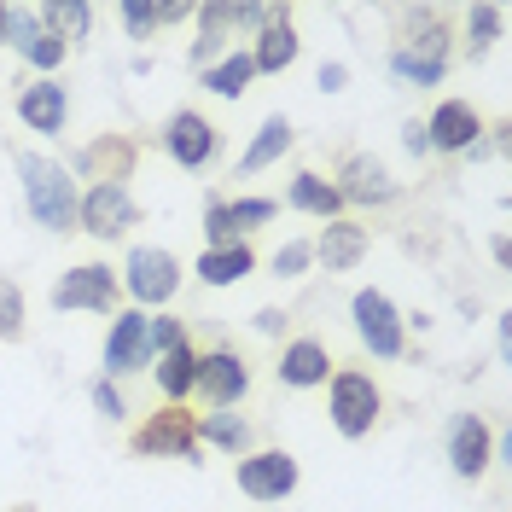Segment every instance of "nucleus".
I'll use <instances>...</instances> for the list:
<instances>
[{"mask_svg": "<svg viewBox=\"0 0 512 512\" xmlns=\"http://www.w3.org/2000/svg\"><path fill=\"white\" fill-rule=\"evenodd\" d=\"M448 41H454V18L448 6H408L402 24H396V76H408L419 88L443 82V64H448Z\"/></svg>", "mask_w": 512, "mask_h": 512, "instance_id": "1", "label": "nucleus"}, {"mask_svg": "<svg viewBox=\"0 0 512 512\" xmlns=\"http://www.w3.org/2000/svg\"><path fill=\"white\" fill-rule=\"evenodd\" d=\"M18 175H24V198H30V216L47 233H76V198L82 192L70 187V175H64L53 158H35L24 152L18 158Z\"/></svg>", "mask_w": 512, "mask_h": 512, "instance_id": "2", "label": "nucleus"}, {"mask_svg": "<svg viewBox=\"0 0 512 512\" xmlns=\"http://www.w3.org/2000/svg\"><path fill=\"white\" fill-rule=\"evenodd\" d=\"M128 454H140V460H198V414L181 408V402H169L158 414H146V425H134L128 431Z\"/></svg>", "mask_w": 512, "mask_h": 512, "instance_id": "3", "label": "nucleus"}, {"mask_svg": "<svg viewBox=\"0 0 512 512\" xmlns=\"http://www.w3.org/2000/svg\"><path fill=\"white\" fill-rule=\"evenodd\" d=\"M379 408H384V396L367 373H355V367L332 373V425H338L344 437H367V431L379 425Z\"/></svg>", "mask_w": 512, "mask_h": 512, "instance_id": "4", "label": "nucleus"}, {"mask_svg": "<svg viewBox=\"0 0 512 512\" xmlns=\"http://www.w3.org/2000/svg\"><path fill=\"white\" fill-rule=\"evenodd\" d=\"M76 227L94 239H123L128 227H140V204L128 198V187H88L76 198Z\"/></svg>", "mask_w": 512, "mask_h": 512, "instance_id": "5", "label": "nucleus"}, {"mask_svg": "<svg viewBox=\"0 0 512 512\" xmlns=\"http://www.w3.org/2000/svg\"><path fill=\"white\" fill-rule=\"evenodd\" d=\"M245 390H251V367H245L233 350L198 355V379H192V396H198V402H210V408H233Z\"/></svg>", "mask_w": 512, "mask_h": 512, "instance_id": "6", "label": "nucleus"}, {"mask_svg": "<svg viewBox=\"0 0 512 512\" xmlns=\"http://www.w3.org/2000/svg\"><path fill=\"white\" fill-rule=\"evenodd\" d=\"M239 489L251 501H286L297 489V460L286 448H262V454H245L239 460Z\"/></svg>", "mask_w": 512, "mask_h": 512, "instance_id": "7", "label": "nucleus"}, {"mask_svg": "<svg viewBox=\"0 0 512 512\" xmlns=\"http://www.w3.org/2000/svg\"><path fill=\"white\" fill-rule=\"evenodd\" d=\"M140 367H152V320L140 309H128V315H117L111 338H105V373L123 379V373H140Z\"/></svg>", "mask_w": 512, "mask_h": 512, "instance_id": "8", "label": "nucleus"}, {"mask_svg": "<svg viewBox=\"0 0 512 512\" xmlns=\"http://www.w3.org/2000/svg\"><path fill=\"white\" fill-rule=\"evenodd\" d=\"M128 291H134V303H169L181 291V262L158 245H140L128 256Z\"/></svg>", "mask_w": 512, "mask_h": 512, "instance_id": "9", "label": "nucleus"}, {"mask_svg": "<svg viewBox=\"0 0 512 512\" xmlns=\"http://www.w3.org/2000/svg\"><path fill=\"white\" fill-rule=\"evenodd\" d=\"M111 303H117V274L105 262H76L59 286H53V309H94L99 315Z\"/></svg>", "mask_w": 512, "mask_h": 512, "instance_id": "10", "label": "nucleus"}, {"mask_svg": "<svg viewBox=\"0 0 512 512\" xmlns=\"http://www.w3.org/2000/svg\"><path fill=\"white\" fill-rule=\"evenodd\" d=\"M355 332L373 355H402V315L384 291H355Z\"/></svg>", "mask_w": 512, "mask_h": 512, "instance_id": "11", "label": "nucleus"}, {"mask_svg": "<svg viewBox=\"0 0 512 512\" xmlns=\"http://www.w3.org/2000/svg\"><path fill=\"white\" fill-rule=\"evenodd\" d=\"M163 146H169V158L181 163V169H204V163L216 158V123L204 111H175L169 128H163Z\"/></svg>", "mask_w": 512, "mask_h": 512, "instance_id": "12", "label": "nucleus"}, {"mask_svg": "<svg viewBox=\"0 0 512 512\" xmlns=\"http://www.w3.org/2000/svg\"><path fill=\"white\" fill-rule=\"evenodd\" d=\"M274 210H280L274 198H239V204H222V198H216V204H210V222H204V233H210V251L239 245V233L262 227Z\"/></svg>", "mask_w": 512, "mask_h": 512, "instance_id": "13", "label": "nucleus"}, {"mask_svg": "<svg viewBox=\"0 0 512 512\" xmlns=\"http://www.w3.org/2000/svg\"><path fill=\"white\" fill-rule=\"evenodd\" d=\"M332 187H338V198H344V204H384V198H390V175H384V163L373 158V152H350V158L338 163V181H332Z\"/></svg>", "mask_w": 512, "mask_h": 512, "instance_id": "14", "label": "nucleus"}, {"mask_svg": "<svg viewBox=\"0 0 512 512\" xmlns=\"http://www.w3.org/2000/svg\"><path fill=\"white\" fill-rule=\"evenodd\" d=\"M478 134H483V117L466 99H443V105L431 111V128H425V140H431L437 152H466V146H478Z\"/></svg>", "mask_w": 512, "mask_h": 512, "instance_id": "15", "label": "nucleus"}, {"mask_svg": "<svg viewBox=\"0 0 512 512\" xmlns=\"http://www.w3.org/2000/svg\"><path fill=\"white\" fill-rule=\"evenodd\" d=\"M134 158H140V146L128 134H99L94 146L82 152V169L94 175V187H123L134 175Z\"/></svg>", "mask_w": 512, "mask_h": 512, "instance_id": "16", "label": "nucleus"}, {"mask_svg": "<svg viewBox=\"0 0 512 512\" xmlns=\"http://www.w3.org/2000/svg\"><path fill=\"white\" fill-rule=\"evenodd\" d=\"M448 460L460 478H483L489 472V425L478 414H460L454 431H448Z\"/></svg>", "mask_w": 512, "mask_h": 512, "instance_id": "17", "label": "nucleus"}, {"mask_svg": "<svg viewBox=\"0 0 512 512\" xmlns=\"http://www.w3.org/2000/svg\"><path fill=\"white\" fill-rule=\"evenodd\" d=\"M309 251H315L332 274H350L355 262L367 256V227H361V222H326V233H320Z\"/></svg>", "mask_w": 512, "mask_h": 512, "instance_id": "18", "label": "nucleus"}, {"mask_svg": "<svg viewBox=\"0 0 512 512\" xmlns=\"http://www.w3.org/2000/svg\"><path fill=\"white\" fill-rule=\"evenodd\" d=\"M18 117H24L35 134H59L64 117H70V99H64L59 82H41V88H24V94H18Z\"/></svg>", "mask_w": 512, "mask_h": 512, "instance_id": "19", "label": "nucleus"}, {"mask_svg": "<svg viewBox=\"0 0 512 512\" xmlns=\"http://www.w3.org/2000/svg\"><path fill=\"white\" fill-rule=\"evenodd\" d=\"M326 379H332V361H326L315 338H297L280 355V384H291V390H309V384H326Z\"/></svg>", "mask_w": 512, "mask_h": 512, "instance_id": "20", "label": "nucleus"}, {"mask_svg": "<svg viewBox=\"0 0 512 512\" xmlns=\"http://www.w3.org/2000/svg\"><path fill=\"white\" fill-rule=\"evenodd\" d=\"M251 268H256V256H251V245H245V239L198 256V280H204V286H233V280H245Z\"/></svg>", "mask_w": 512, "mask_h": 512, "instance_id": "21", "label": "nucleus"}, {"mask_svg": "<svg viewBox=\"0 0 512 512\" xmlns=\"http://www.w3.org/2000/svg\"><path fill=\"white\" fill-rule=\"evenodd\" d=\"M47 30L59 35L64 47H76V41H88V30H94V6H82V0H53V6H41L35 12Z\"/></svg>", "mask_w": 512, "mask_h": 512, "instance_id": "22", "label": "nucleus"}, {"mask_svg": "<svg viewBox=\"0 0 512 512\" xmlns=\"http://www.w3.org/2000/svg\"><path fill=\"white\" fill-rule=\"evenodd\" d=\"M291 59H297V30H291V18H280V24H268V30H262L251 64H256V70H268V76H280Z\"/></svg>", "mask_w": 512, "mask_h": 512, "instance_id": "23", "label": "nucleus"}, {"mask_svg": "<svg viewBox=\"0 0 512 512\" xmlns=\"http://www.w3.org/2000/svg\"><path fill=\"white\" fill-rule=\"evenodd\" d=\"M192 379H198V350L192 344H175L169 355H158V384H163L169 402L192 396Z\"/></svg>", "mask_w": 512, "mask_h": 512, "instance_id": "24", "label": "nucleus"}, {"mask_svg": "<svg viewBox=\"0 0 512 512\" xmlns=\"http://www.w3.org/2000/svg\"><path fill=\"white\" fill-rule=\"evenodd\" d=\"M286 198L297 204V210H309V216H326V222H338V210H344L338 187H332V181H320V175H297Z\"/></svg>", "mask_w": 512, "mask_h": 512, "instance_id": "25", "label": "nucleus"}, {"mask_svg": "<svg viewBox=\"0 0 512 512\" xmlns=\"http://www.w3.org/2000/svg\"><path fill=\"white\" fill-rule=\"evenodd\" d=\"M286 146H291V123H286V117H268V123H262V134L251 140V152L239 158V175H256V169H268V163L280 158Z\"/></svg>", "mask_w": 512, "mask_h": 512, "instance_id": "26", "label": "nucleus"}, {"mask_svg": "<svg viewBox=\"0 0 512 512\" xmlns=\"http://www.w3.org/2000/svg\"><path fill=\"white\" fill-rule=\"evenodd\" d=\"M251 76H256L251 53H227L222 64H210V70H204V88H210V94H222V99H239L245 88H251Z\"/></svg>", "mask_w": 512, "mask_h": 512, "instance_id": "27", "label": "nucleus"}, {"mask_svg": "<svg viewBox=\"0 0 512 512\" xmlns=\"http://www.w3.org/2000/svg\"><path fill=\"white\" fill-rule=\"evenodd\" d=\"M204 437L239 454V448L251 443V425H245V419H233V414H210V419H198V443H204Z\"/></svg>", "mask_w": 512, "mask_h": 512, "instance_id": "28", "label": "nucleus"}, {"mask_svg": "<svg viewBox=\"0 0 512 512\" xmlns=\"http://www.w3.org/2000/svg\"><path fill=\"white\" fill-rule=\"evenodd\" d=\"M0 338H24V291L18 280H0Z\"/></svg>", "mask_w": 512, "mask_h": 512, "instance_id": "29", "label": "nucleus"}, {"mask_svg": "<svg viewBox=\"0 0 512 512\" xmlns=\"http://www.w3.org/2000/svg\"><path fill=\"white\" fill-rule=\"evenodd\" d=\"M64 53H70V47H64V41H59L53 30H47V24H41V30L30 35V47H24V59H30V64H41V70H59V64H64Z\"/></svg>", "mask_w": 512, "mask_h": 512, "instance_id": "30", "label": "nucleus"}, {"mask_svg": "<svg viewBox=\"0 0 512 512\" xmlns=\"http://www.w3.org/2000/svg\"><path fill=\"white\" fill-rule=\"evenodd\" d=\"M495 35H501V12H495V6H478V12L466 18V47H472V59H478Z\"/></svg>", "mask_w": 512, "mask_h": 512, "instance_id": "31", "label": "nucleus"}, {"mask_svg": "<svg viewBox=\"0 0 512 512\" xmlns=\"http://www.w3.org/2000/svg\"><path fill=\"white\" fill-rule=\"evenodd\" d=\"M175 344H187L181 320H175V315H158V320H152V355H169Z\"/></svg>", "mask_w": 512, "mask_h": 512, "instance_id": "32", "label": "nucleus"}, {"mask_svg": "<svg viewBox=\"0 0 512 512\" xmlns=\"http://www.w3.org/2000/svg\"><path fill=\"white\" fill-rule=\"evenodd\" d=\"M123 24H128V35H134V41H146L158 18H152V6H140V0H128V6H123Z\"/></svg>", "mask_w": 512, "mask_h": 512, "instance_id": "33", "label": "nucleus"}, {"mask_svg": "<svg viewBox=\"0 0 512 512\" xmlns=\"http://www.w3.org/2000/svg\"><path fill=\"white\" fill-rule=\"evenodd\" d=\"M309 245H286V251L274 256V274H303V268H309Z\"/></svg>", "mask_w": 512, "mask_h": 512, "instance_id": "34", "label": "nucleus"}, {"mask_svg": "<svg viewBox=\"0 0 512 512\" xmlns=\"http://www.w3.org/2000/svg\"><path fill=\"white\" fill-rule=\"evenodd\" d=\"M94 402H99V414L105 419H123V396H117L111 384H94Z\"/></svg>", "mask_w": 512, "mask_h": 512, "instance_id": "35", "label": "nucleus"}, {"mask_svg": "<svg viewBox=\"0 0 512 512\" xmlns=\"http://www.w3.org/2000/svg\"><path fill=\"white\" fill-rule=\"evenodd\" d=\"M152 18L158 24H181V18H192V6H152Z\"/></svg>", "mask_w": 512, "mask_h": 512, "instance_id": "36", "label": "nucleus"}, {"mask_svg": "<svg viewBox=\"0 0 512 512\" xmlns=\"http://www.w3.org/2000/svg\"><path fill=\"white\" fill-rule=\"evenodd\" d=\"M320 88H326V94L344 88V64H326V70H320Z\"/></svg>", "mask_w": 512, "mask_h": 512, "instance_id": "37", "label": "nucleus"}, {"mask_svg": "<svg viewBox=\"0 0 512 512\" xmlns=\"http://www.w3.org/2000/svg\"><path fill=\"white\" fill-rule=\"evenodd\" d=\"M256 326H262V332H280V326H286V315H280V309H262V315H256Z\"/></svg>", "mask_w": 512, "mask_h": 512, "instance_id": "38", "label": "nucleus"}, {"mask_svg": "<svg viewBox=\"0 0 512 512\" xmlns=\"http://www.w3.org/2000/svg\"><path fill=\"white\" fill-rule=\"evenodd\" d=\"M0 47H6V6H0Z\"/></svg>", "mask_w": 512, "mask_h": 512, "instance_id": "39", "label": "nucleus"}, {"mask_svg": "<svg viewBox=\"0 0 512 512\" xmlns=\"http://www.w3.org/2000/svg\"><path fill=\"white\" fill-rule=\"evenodd\" d=\"M18 512H30V507H18Z\"/></svg>", "mask_w": 512, "mask_h": 512, "instance_id": "40", "label": "nucleus"}]
</instances>
